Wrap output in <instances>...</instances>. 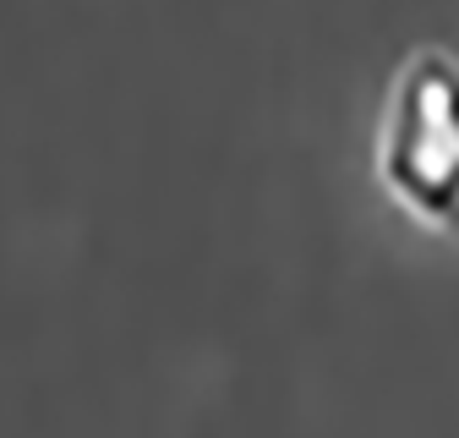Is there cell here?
<instances>
[{
    "mask_svg": "<svg viewBox=\"0 0 459 438\" xmlns=\"http://www.w3.org/2000/svg\"><path fill=\"white\" fill-rule=\"evenodd\" d=\"M383 192L432 231H459V61L448 49H416L399 72L383 143Z\"/></svg>",
    "mask_w": 459,
    "mask_h": 438,
    "instance_id": "6da1fadb",
    "label": "cell"
}]
</instances>
